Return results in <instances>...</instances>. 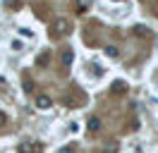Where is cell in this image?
<instances>
[{"instance_id":"cell-1","label":"cell","mask_w":158,"mask_h":153,"mask_svg":"<svg viewBox=\"0 0 158 153\" xmlns=\"http://www.w3.org/2000/svg\"><path fill=\"white\" fill-rule=\"evenodd\" d=\"M110 91H113V93H125V91H127V84H125V81H113V86H110Z\"/></svg>"},{"instance_id":"cell-2","label":"cell","mask_w":158,"mask_h":153,"mask_svg":"<svg viewBox=\"0 0 158 153\" xmlns=\"http://www.w3.org/2000/svg\"><path fill=\"white\" fill-rule=\"evenodd\" d=\"M132 34H137V36H151V29L137 24V27H132Z\"/></svg>"},{"instance_id":"cell-3","label":"cell","mask_w":158,"mask_h":153,"mask_svg":"<svg viewBox=\"0 0 158 153\" xmlns=\"http://www.w3.org/2000/svg\"><path fill=\"white\" fill-rule=\"evenodd\" d=\"M67 31V22L65 19H58V24L53 27V34H65Z\"/></svg>"},{"instance_id":"cell-4","label":"cell","mask_w":158,"mask_h":153,"mask_svg":"<svg viewBox=\"0 0 158 153\" xmlns=\"http://www.w3.org/2000/svg\"><path fill=\"white\" fill-rule=\"evenodd\" d=\"M36 105L46 110V108H50V98H48V96H39V98H36Z\"/></svg>"},{"instance_id":"cell-5","label":"cell","mask_w":158,"mask_h":153,"mask_svg":"<svg viewBox=\"0 0 158 153\" xmlns=\"http://www.w3.org/2000/svg\"><path fill=\"white\" fill-rule=\"evenodd\" d=\"M98 127H101V120H98V117H91V120H89V129L94 132V129H98Z\"/></svg>"},{"instance_id":"cell-6","label":"cell","mask_w":158,"mask_h":153,"mask_svg":"<svg viewBox=\"0 0 158 153\" xmlns=\"http://www.w3.org/2000/svg\"><path fill=\"white\" fill-rule=\"evenodd\" d=\"M62 62H65V65H69V62H72V50H65V55H62Z\"/></svg>"},{"instance_id":"cell-7","label":"cell","mask_w":158,"mask_h":153,"mask_svg":"<svg viewBox=\"0 0 158 153\" xmlns=\"http://www.w3.org/2000/svg\"><path fill=\"white\" fill-rule=\"evenodd\" d=\"M22 48H24V43H22L19 38H17V41H12V50H22Z\"/></svg>"},{"instance_id":"cell-8","label":"cell","mask_w":158,"mask_h":153,"mask_svg":"<svg viewBox=\"0 0 158 153\" xmlns=\"http://www.w3.org/2000/svg\"><path fill=\"white\" fill-rule=\"evenodd\" d=\"M106 53H108L110 57H115V55H118V48H113V46H108V48H106Z\"/></svg>"},{"instance_id":"cell-9","label":"cell","mask_w":158,"mask_h":153,"mask_svg":"<svg viewBox=\"0 0 158 153\" xmlns=\"http://www.w3.org/2000/svg\"><path fill=\"white\" fill-rule=\"evenodd\" d=\"M69 132L77 134V132H79V124H77V122H69Z\"/></svg>"},{"instance_id":"cell-10","label":"cell","mask_w":158,"mask_h":153,"mask_svg":"<svg viewBox=\"0 0 158 153\" xmlns=\"http://www.w3.org/2000/svg\"><path fill=\"white\" fill-rule=\"evenodd\" d=\"M7 122V120H5V113H2V110H0V127H2V124Z\"/></svg>"}]
</instances>
